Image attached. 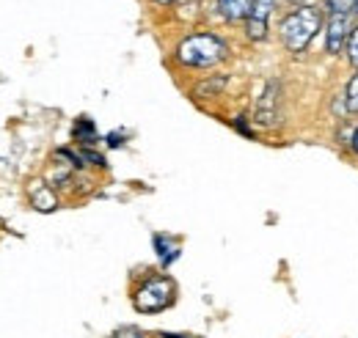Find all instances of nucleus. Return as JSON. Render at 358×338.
I'll use <instances>...</instances> for the list:
<instances>
[{"mask_svg": "<svg viewBox=\"0 0 358 338\" xmlns=\"http://www.w3.org/2000/svg\"><path fill=\"white\" fill-rule=\"evenodd\" d=\"M75 138H80L83 143H94V140H96V135H94V124H91L89 119H80V122L75 124Z\"/></svg>", "mask_w": 358, "mask_h": 338, "instance_id": "9d476101", "label": "nucleus"}, {"mask_svg": "<svg viewBox=\"0 0 358 338\" xmlns=\"http://www.w3.org/2000/svg\"><path fill=\"white\" fill-rule=\"evenodd\" d=\"M273 3H275V0H254L251 14H248V22H245L248 39L262 42V39L268 36V17L273 14Z\"/></svg>", "mask_w": 358, "mask_h": 338, "instance_id": "20e7f679", "label": "nucleus"}, {"mask_svg": "<svg viewBox=\"0 0 358 338\" xmlns=\"http://www.w3.org/2000/svg\"><path fill=\"white\" fill-rule=\"evenodd\" d=\"M289 3H298V6H301V3H303V0H289Z\"/></svg>", "mask_w": 358, "mask_h": 338, "instance_id": "aec40b11", "label": "nucleus"}, {"mask_svg": "<svg viewBox=\"0 0 358 338\" xmlns=\"http://www.w3.org/2000/svg\"><path fill=\"white\" fill-rule=\"evenodd\" d=\"M234 124H237V129H240V132H243V135H251V129L245 127V122H243V119H237V122H234Z\"/></svg>", "mask_w": 358, "mask_h": 338, "instance_id": "f3484780", "label": "nucleus"}, {"mask_svg": "<svg viewBox=\"0 0 358 338\" xmlns=\"http://www.w3.org/2000/svg\"><path fill=\"white\" fill-rule=\"evenodd\" d=\"M110 338H143L138 330H133V328H127V330H119L116 336H110Z\"/></svg>", "mask_w": 358, "mask_h": 338, "instance_id": "2eb2a0df", "label": "nucleus"}, {"mask_svg": "<svg viewBox=\"0 0 358 338\" xmlns=\"http://www.w3.org/2000/svg\"><path fill=\"white\" fill-rule=\"evenodd\" d=\"M36 204H39V210H45V212H50V210H55V198L47 193L45 187L36 193Z\"/></svg>", "mask_w": 358, "mask_h": 338, "instance_id": "4468645a", "label": "nucleus"}, {"mask_svg": "<svg viewBox=\"0 0 358 338\" xmlns=\"http://www.w3.org/2000/svg\"><path fill=\"white\" fill-rule=\"evenodd\" d=\"M108 143H110V146H122V135H116V132L108 135Z\"/></svg>", "mask_w": 358, "mask_h": 338, "instance_id": "dca6fc26", "label": "nucleus"}, {"mask_svg": "<svg viewBox=\"0 0 358 338\" xmlns=\"http://www.w3.org/2000/svg\"><path fill=\"white\" fill-rule=\"evenodd\" d=\"M350 146H353V152L358 154V127H356V132H353V140H350Z\"/></svg>", "mask_w": 358, "mask_h": 338, "instance_id": "a211bd4d", "label": "nucleus"}, {"mask_svg": "<svg viewBox=\"0 0 358 338\" xmlns=\"http://www.w3.org/2000/svg\"><path fill=\"white\" fill-rule=\"evenodd\" d=\"M345 96H348V110H353V113H358V72H356V78L350 80V85H348Z\"/></svg>", "mask_w": 358, "mask_h": 338, "instance_id": "f8f14e48", "label": "nucleus"}, {"mask_svg": "<svg viewBox=\"0 0 358 338\" xmlns=\"http://www.w3.org/2000/svg\"><path fill=\"white\" fill-rule=\"evenodd\" d=\"M320 22H322V14L314 6H301L292 14H287L284 22H281V42H284V47L289 52H303L314 39V34L320 31Z\"/></svg>", "mask_w": 358, "mask_h": 338, "instance_id": "f257e3e1", "label": "nucleus"}, {"mask_svg": "<svg viewBox=\"0 0 358 338\" xmlns=\"http://www.w3.org/2000/svg\"><path fill=\"white\" fill-rule=\"evenodd\" d=\"M155 248H157V256H160L163 264H171V261L179 256V248L169 240V237H163V234L155 237Z\"/></svg>", "mask_w": 358, "mask_h": 338, "instance_id": "6e6552de", "label": "nucleus"}, {"mask_svg": "<svg viewBox=\"0 0 358 338\" xmlns=\"http://www.w3.org/2000/svg\"><path fill=\"white\" fill-rule=\"evenodd\" d=\"M254 0H218V8L224 14V20L237 22V20H248Z\"/></svg>", "mask_w": 358, "mask_h": 338, "instance_id": "0eeeda50", "label": "nucleus"}, {"mask_svg": "<svg viewBox=\"0 0 358 338\" xmlns=\"http://www.w3.org/2000/svg\"><path fill=\"white\" fill-rule=\"evenodd\" d=\"M356 11H358V6H356Z\"/></svg>", "mask_w": 358, "mask_h": 338, "instance_id": "412c9836", "label": "nucleus"}, {"mask_svg": "<svg viewBox=\"0 0 358 338\" xmlns=\"http://www.w3.org/2000/svg\"><path fill=\"white\" fill-rule=\"evenodd\" d=\"M348 61L358 69V28L350 34V42H348Z\"/></svg>", "mask_w": 358, "mask_h": 338, "instance_id": "ddd939ff", "label": "nucleus"}, {"mask_svg": "<svg viewBox=\"0 0 358 338\" xmlns=\"http://www.w3.org/2000/svg\"><path fill=\"white\" fill-rule=\"evenodd\" d=\"M325 6L331 14H350L358 6V0H325Z\"/></svg>", "mask_w": 358, "mask_h": 338, "instance_id": "9b49d317", "label": "nucleus"}, {"mask_svg": "<svg viewBox=\"0 0 358 338\" xmlns=\"http://www.w3.org/2000/svg\"><path fill=\"white\" fill-rule=\"evenodd\" d=\"M174 300V284L169 278H149L138 292H135V308L143 314H155L169 308Z\"/></svg>", "mask_w": 358, "mask_h": 338, "instance_id": "7ed1b4c3", "label": "nucleus"}, {"mask_svg": "<svg viewBox=\"0 0 358 338\" xmlns=\"http://www.w3.org/2000/svg\"><path fill=\"white\" fill-rule=\"evenodd\" d=\"M345 42H350V20H348V14H331L328 34H325V50L331 55H339L345 50Z\"/></svg>", "mask_w": 358, "mask_h": 338, "instance_id": "39448f33", "label": "nucleus"}, {"mask_svg": "<svg viewBox=\"0 0 358 338\" xmlns=\"http://www.w3.org/2000/svg\"><path fill=\"white\" fill-rule=\"evenodd\" d=\"M226 88V78H210V80H204V83L196 85V96L199 99H204V96H218L221 91Z\"/></svg>", "mask_w": 358, "mask_h": 338, "instance_id": "1a4fd4ad", "label": "nucleus"}, {"mask_svg": "<svg viewBox=\"0 0 358 338\" xmlns=\"http://www.w3.org/2000/svg\"><path fill=\"white\" fill-rule=\"evenodd\" d=\"M254 122L259 127H275L278 124V83H268L265 94L257 102V113Z\"/></svg>", "mask_w": 358, "mask_h": 338, "instance_id": "423d86ee", "label": "nucleus"}, {"mask_svg": "<svg viewBox=\"0 0 358 338\" xmlns=\"http://www.w3.org/2000/svg\"><path fill=\"white\" fill-rule=\"evenodd\" d=\"M155 3H160V6H169V3H174V0H155Z\"/></svg>", "mask_w": 358, "mask_h": 338, "instance_id": "6ab92c4d", "label": "nucleus"}, {"mask_svg": "<svg viewBox=\"0 0 358 338\" xmlns=\"http://www.w3.org/2000/svg\"><path fill=\"white\" fill-rule=\"evenodd\" d=\"M229 52V47L224 44V39L213 36V34H193L177 47L179 64L185 66H196V69H207L221 64Z\"/></svg>", "mask_w": 358, "mask_h": 338, "instance_id": "f03ea898", "label": "nucleus"}]
</instances>
